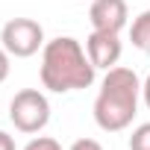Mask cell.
<instances>
[{"label":"cell","mask_w":150,"mask_h":150,"mask_svg":"<svg viewBox=\"0 0 150 150\" xmlns=\"http://www.w3.org/2000/svg\"><path fill=\"white\" fill-rule=\"evenodd\" d=\"M41 86L53 94L83 91L94 83L97 68L91 65L86 47L74 35H56L41 50Z\"/></svg>","instance_id":"1"},{"label":"cell","mask_w":150,"mask_h":150,"mask_svg":"<svg viewBox=\"0 0 150 150\" xmlns=\"http://www.w3.org/2000/svg\"><path fill=\"white\" fill-rule=\"evenodd\" d=\"M129 41L135 50L141 53H150V9L138 12L132 18V27H129Z\"/></svg>","instance_id":"7"},{"label":"cell","mask_w":150,"mask_h":150,"mask_svg":"<svg viewBox=\"0 0 150 150\" xmlns=\"http://www.w3.org/2000/svg\"><path fill=\"white\" fill-rule=\"evenodd\" d=\"M68 150H103V144H100V141H94V138H77Z\"/></svg>","instance_id":"11"},{"label":"cell","mask_w":150,"mask_h":150,"mask_svg":"<svg viewBox=\"0 0 150 150\" xmlns=\"http://www.w3.org/2000/svg\"><path fill=\"white\" fill-rule=\"evenodd\" d=\"M24 150H62V144H59L56 138H50V135H38V138L27 141Z\"/></svg>","instance_id":"9"},{"label":"cell","mask_w":150,"mask_h":150,"mask_svg":"<svg viewBox=\"0 0 150 150\" xmlns=\"http://www.w3.org/2000/svg\"><path fill=\"white\" fill-rule=\"evenodd\" d=\"M141 100H144V106L150 109V74H147V80L141 83Z\"/></svg>","instance_id":"13"},{"label":"cell","mask_w":150,"mask_h":150,"mask_svg":"<svg viewBox=\"0 0 150 150\" xmlns=\"http://www.w3.org/2000/svg\"><path fill=\"white\" fill-rule=\"evenodd\" d=\"M9 121L18 132L35 135L50 124V100L38 88H21L9 103Z\"/></svg>","instance_id":"3"},{"label":"cell","mask_w":150,"mask_h":150,"mask_svg":"<svg viewBox=\"0 0 150 150\" xmlns=\"http://www.w3.org/2000/svg\"><path fill=\"white\" fill-rule=\"evenodd\" d=\"M129 9H127V0H91V9H88V21L91 30H103V33H118L127 27Z\"/></svg>","instance_id":"6"},{"label":"cell","mask_w":150,"mask_h":150,"mask_svg":"<svg viewBox=\"0 0 150 150\" xmlns=\"http://www.w3.org/2000/svg\"><path fill=\"white\" fill-rule=\"evenodd\" d=\"M86 53H88V59H91V65H94V68L109 71V68H115V65H118V59H121V53H124V44H121L118 33L91 30V33H88V38H86Z\"/></svg>","instance_id":"5"},{"label":"cell","mask_w":150,"mask_h":150,"mask_svg":"<svg viewBox=\"0 0 150 150\" xmlns=\"http://www.w3.org/2000/svg\"><path fill=\"white\" fill-rule=\"evenodd\" d=\"M129 150H150V121L138 124L129 135Z\"/></svg>","instance_id":"8"},{"label":"cell","mask_w":150,"mask_h":150,"mask_svg":"<svg viewBox=\"0 0 150 150\" xmlns=\"http://www.w3.org/2000/svg\"><path fill=\"white\" fill-rule=\"evenodd\" d=\"M9 71H12V56L6 53V47L0 44V83L9 80Z\"/></svg>","instance_id":"10"},{"label":"cell","mask_w":150,"mask_h":150,"mask_svg":"<svg viewBox=\"0 0 150 150\" xmlns=\"http://www.w3.org/2000/svg\"><path fill=\"white\" fill-rule=\"evenodd\" d=\"M0 150H15V138L3 129H0Z\"/></svg>","instance_id":"12"},{"label":"cell","mask_w":150,"mask_h":150,"mask_svg":"<svg viewBox=\"0 0 150 150\" xmlns=\"http://www.w3.org/2000/svg\"><path fill=\"white\" fill-rule=\"evenodd\" d=\"M0 44L15 59H30L38 50H44V27L33 18H12L0 30Z\"/></svg>","instance_id":"4"},{"label":"cell","mask_w":150,"mask_h":150,"mask_svg":"<svg viewBox=\"0 0 150 150\" xmlns=\"http://www.w3.org/2000/svg\"><path fill=\"white\" fill-rule=\"evenodd\" d=\"M141 100V80L132 68H109L94 97V124L103 132H121L138 115Z\"/></svg>","instance_id":"2"}]
</instances>
